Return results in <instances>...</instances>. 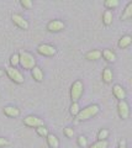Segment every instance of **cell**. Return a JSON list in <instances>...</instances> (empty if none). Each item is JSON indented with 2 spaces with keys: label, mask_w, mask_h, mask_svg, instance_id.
Instances as JSON below:
<instances>
[{
  "label": "cell",
  "mask_w": 132,
  "mask_h": 148,
  "mask_svg": "<svg viewBox=\"0 0 132 148\" xmlns=\"http://www.w3.org/2000/svg\"><path fill=\"white\" fill-rule=\"evenodd\" d=\"M99 106L96 104H93V105H89L86 106V108H84L83 110L79 111V114L77 115V120L78 121H86V120L89 119H93L94 116H96V115L99 114Z\"/></svg>",
  "instance_id": "6da1fadb"
},
{
  "label": "cell",
  "mask_w": 132,
  "mask_h": 148,
  "mask_svg": "<svg viewBox=\"0 0 132 148\" xmlns=\"http://www.w3.org/2000/svg\"><path fill=\"white\" fill-rule=\"evenodd\" d=\"M19 64L24 69H32L34 67H36V58L29 52H20Z\"/></svg>",
  "instance_id": "7a4b0ae2"
},
{
  "label": "cell",
  "mask_w": 132,
  "mask_h": 148,
  "mask_svg": "<svg viewBox=\"0 0 132 148\" xmlns=\"http://www.w3.org/2000/svg\"><path fill=\"white\" fill-rule=\"evenodd\" d=\"M83 83L80 80H75L70 86V99L72 103H78V100L80 99L81 94H83Z\"/></svg>",
  "instance_id": "3957f363"
},
{
  "label": "cell",
  "mask_w": 132,
  "mask_h": 148,
  "mask_svg": "<svg viewBox=\"0 0 132 148\" xmlns=\"http://www.w3.org/2000/svg\"><path fill=\"white\" fill-rule=\"evenodd\" d=\"M22 122H24L25 126L34 127V128H37L40 126H44V123H43L42 120H41L40 117H37V116H34V115H29V116H26Z\"/></svg>",
  "instance_id": "277c9868"
},
{
  "label": "cell",
  "mask_w": 132,
  "mask_h": 148,
  "mask_svg": "<svg viewBox=\"0 0 132 148\" xmlns=\"http://www.w3.org/2000/svg\"><path fill=\"white\" fill-rule=\"evenodd\" d=\"M6 74L14 83H16V84H22V83H24V75H22L16 68H11V67L8 68Z\"/></svg>",
  "instance_id": "5b68a950"
},
{
  "label": "cell",
  "mask_w": 132,
  "mask_h": 148,
  "mask_svg": "<svg viewBox=\"0 0 132 148\" xmlns=\"http://www.w3.org/2000/svg\"><path fill=\"white\" fill-rule=\"evenodd\" d=\"M117 112H119V116L122 120L129 119V116H130V106H129V104H127L126 100L119 101V104H117Z\"/></svg>",
  "instance_id": "8992f818"
},
{
  "label": "cell",
  "mask_w": 132,
  "mask_h": 148,
  "mask_svg": "<svg viewBox=\"0 0 132 148\" xmlns=\"http://www.w3.org/2000/svg\"><path fill=\"white\" fill-rule=\"evenodd\" d=\"M37 52L44 57H52L57 53V49L51 45H40L37 47Z\"/></svg>",
  "instance_id": "52a82bcc"
},
{
  "label": "cell",
  "mask_w": 132,
  "mask_h": 148,
  "mask_svg": "<svg viewBox=\"0 0 132 148\" xmlns=\"http://www.w3.org/2000/svg\"><path fill=\"white\" fill-rule=\"evenodd\" d=\"M64 29H66V24L61 20H53L51 22H48L47 25V30L49 32H61Z\"/></svg>",
  "instance_id": "ba28073f"
},
{
  "label": "cell",
  "mask_w": 132,
  "mask_h": 148,
  "mask_svg": "<svg viewBox=\"0 0 132 148\" xmlns=\"http://www.w3.org/2000/svg\"><path fill=\"white\" fill-rule=\"evenodd\" d=\"M11 18H12V22L17 27H20V29H22V30L29 29V22H27L24 18V16H21L20 14H14V15L11 16Z\"/></svg>",
  "instance_id": "9c48e42d"
},
{
  "label": "cell",
  "mask_w": 132,
  "mask_h": 148,
  "mask_svg": "<svg viewBox=\"0 0 132 148\" xmlns=\"http://www.w3.org/2000/svg\"><path fill=\"white\" fill-rule=\"evenodd\" d=\"M112 94L115 95L116 99H119V101L126 99V91H125L124 88H122L121 85H119V84L114 85V88H112Z\"/></svg>",
  "instance_id": "30bf717a"
},
{
  "label": "cell",
  "mask_w": 132,
  "mask_h": 148,
  "mask_svg": "<svg viewBox=\"0 0 132 148\" xmlns=\"http://www.w3.org/2000/svg\"><path fill=\"white\" fill-rule=\"evenodd\" d=\"M4 114L8 117H17L20 115V110L15 106H5L4 108Z\"/></svg>",
  "instance_id": "8fae6325"
},
{
  "label": "cell",
  "mask_w": 132,
  "mask_h": 148,
  "mask_svg": "<svg viewBox=\"0 0 132 148\" xmlns=\"http://www.w3.org/2000/svg\"><path fill=\"white\" fill-rule=\"evenodd\" d=\"M31 75H32V78L36 80V82H42L43 80V72L42 69H41L40 67H34L32 69H31Z\"/></svg>",
  "instance_id": "7c38bea8"
},
{
  "label": "cell",
  "mask_w": 132,
  "mask_h": 148,
  "mask_svg": "<svg viewBox=\"0 0 132 148\" xmlns=\"http://www.w3.org/2000/svg\"><path fill=\"white\" fill-rule=\"evenodd\" d=\"M85 58L88 61H98V59L101 58V51L99 49H93L85 54Z\"/></svg>",
  "instance_id": "4fadbf2b"
},
{
  "label": "cell",
  "mask_w": 132,
  "mask_h": 148,
  "mask_svg": "<svg viewBox=\"0 0 132 148\" xmlns=\"http://www.w3.org/2000/svg\"><path fill=\"white\" fill-rule=\"evenodd\" d=\"M47 138V145L49 146V148H58L60 147V141H58L57 136L52 135V133H48Z\"/></svg>",
  "instance_id": "5bb4252c"
},
{
  "label": "cell",
  "mask_w": 132,
  "mask_h": 148,
  "mask_svg": "<svg viewBox=\"0 0 132 148\" xmlns=\"http://www.w3.org/2000/svg\"><path fill=\"white\" fill-rule=\"evenodd\" d=\"M101 56L104 57V59H105L106 62L112 63V62L116 61V54L114 53L112 51H110V49H104L103 52H101Z\"/></svg>",
  "instance_id": "9a60e30c"
},
{
  "label": "cell",
  "mask_w": 132,
  "mask_h": 148,
  "mask_svg": "<svg viewBox=\"0 0 132 148\" xmlns=\"http://www.w3.org/2000/svg\"><path fill=\"white\" fill-rule=\"evenodd\" d=\"M131 43H132V37L129 36V35L122 36L121 38L119 40V47L120 48H127Z\"/></svg>",
  "instance_id": "2e32d148"
},
{
  "label": "cell",
  "mask_w": 132,
  "mask_h": 148,
  "mask_svg": "<svg viewBox=\"0 0 132 148\" xmlns=\"http://www.w3.org/2000/svg\"><path fill=\"white\" fill-rule=\"evenodd\" d=\"M112 71L110 68H105L103 72V82L105 83V84H110L112 82Z\"/></svg>",
  "instance_id": "e0dca14e"
},
{
  "label": "cell",
  "mask_w": 132,
  "mask_h": 148,
  "mask_svg": "<svg viewBox=\"0 0 132 148\" xmlns=\"http://www.w3.org/2000/svg\"><path fill=\"white\" fill-rule=\"evenodd\" d=\"M131 17H132V1L127 4L124 12L121 14V20H127V18H131Z\"/></svg>",
  "instance_id": "ac0fdd59"
},
{
  "label": "cell",
  "mask_w": 132,
  "mask_h": 148,
  "mask_svg": "<svg viewBox=\"0 0 132 148\" xmlns=\"http://www.w3.org/2000/svg\"><path fill=\"white\" fill-rule=\"evenodd\" d=\"M112 12L111 11H109L106 10L105 12H104V15H103V22H104V25H106V26H110L112 24Z\"/></svg>",
  "instance_id": "d6986e66"
},
{
  "label": "cell",
  "mask_w": 132,
  "mask_h": 148,
  "mask_svg": "<svg viewBox=\"0 0 132 148\" xmlns=\"http://www.w3.org/2000/svg\"><path fill=\"white\" fill-rule=\"evenodd\" d=\"M119 4H120L119 0H106L105 1V8L110 11L111 9H115V8L119 6Z\"/></svg>",
  "instance_id": "ffe728a7"
},
{
  "label": "cell",
  "mask_w": 132,
  "mask_h": 148,
  "mask_svg": "<svg viewBox=\"0 0 132 148\" xmlns=\"http://www.w3.org/2000/svg\"><path fill=\"white\" fill-rule=\"evenodd\" d=\"M107 147H109V142L106 140L105 141H98L90 146V148H107Z\"/></svg>",
  "instance_id": "44dd1931"
},
{
  "label": "cell",
  "mask_w": 132,
  "mask_h": 148,
  "mask_svg": "<svg viewBox=\"0 0 132 148\" xmlns=\"http://www.w3.org/2000/svg\"><path fill=\"white\" fill-rule=\"evenodd\" d=\"M70 115L72 116H77V115L79 114V111H80V108H79V104L78 103H72L70 105Z\"/></svg>",
  "instance_id": "7402d4cb"
},
{
  "label": "cell",
  "mask_w": 132,
  "mask_h": 148,
  "mask_svg": "<svg viewBox=\"0 0 132 148\" xmlns=\"http://www.w3.org/2000/svg\"><path fill=\"white\" fill-rule=\"evenodd\" d=\"M10 66L11 68H16L19 66V54L17 53H14L10 57Z\"/></svg>",
  "instance_id": "603a6c76"
},
{
  "label": "cell",
  "mask_w": 132,
  "mask_h": 148,
  "mask_svg": "<svg viewBox=\"0 0 132 148\" xmlns=\"http://www.w3.org/2000/svg\"><path fill=\"white\" fill-rule=\"evenodd\" d=\"M36 132H37V135L41 136V137H47L48 136V130L44 127V126H40L36 128Z\"/></svg>",
  "instance_id": "cb8c5ba5"
},
{
  "label": "cell",
  "mask_w": 132,
  "mask_h": 148,
  "mask_svg": "<svg viewBox=\"0 0 132 148\" xmlns=\"http://www.w3.org/2000/svg\"><path fill=\"white\" fill-rule=\"evenodd\" d=\"M109 136V131L106 128H103V130H100L99 133H98V138H99V141H105L106 138Z\"/></svg>",
  "instance_id": "d4e9b609"
},
{
  "label": "cell",
  "mask_w": 132,
  "mask_h": 148,
  "mask_svg": "<svg viewBox=\"0 0 132 148\" xmlns=\"http://www.w3.org/2000/svg\"><path fill=\"white\" fill-rule=\"evenodd\" d=\"M78 145L80 147H83V148H85L86 146H88V140H86L85 136H79L78 137Z\"/></svg>",
  "instance_id": "484cf974"
},
{
  "label": "cell",
  "mask_w": 132,
  "mask_h": 148,
  "mask_svg": "<svg viewBox=\"0 0 132 148\" xmlns=\"http://www.w3.org/2000/svg\"><path fill=\"white\" fill-rule=\"evenodd\" d=\"M20 4H21V6L25 8V9H31L32 8V1H31V0H21Z\"/></svg>",
  "instance_id": "4316f807"
},
{
  "label": "cell",
  "mask_w": 132,
  "mask_h": 148,
  "mask_svg": "<svg viewBox=\"0 0 132 148\" xmlns=\"http://www.w3.org/2000/svg\"><path fill=\"white\" fill-rule=\"evenodd\" d=\"M64 135L68 137V138H72L74 136V130L70 128V127H66L64 128Z\"/></svg>",
  "instance_id": "83f0119b"
},
{
  "label": "cell",
  "mask_w": 132,
  "mask_h": 148,
  "mask_svg": "<svg viewBox=\"0 0 132 148\" xmlns=\"http://www.w3.org/2000/svg\"><path fill=\"white\" fill-rule=\"evenodd\" d=\"M9 145H10V141L6 140V138H4V137H0V147H5Z\"/></svg>",
  "instance_id": "f1b7e54d"
},
{
  "label": "cell",
  "mask_w": 132,
  "mask_h": 148,
  "mask_svg": "<svg viewBox=\"0 0 132 148\" xmlns=\"http://www.w3.org/2000/svg\"><path fill=\"white\" fill-rule=\"evenodd\" d=\"M119 148H127V147H126V141H125V140H121V141H120Z\"/></svg>",
  "instance_id": "f546056e"
},
{
  "label": "cell",
  "mask_w": 132,
  "mask_h": 148,
  "mask_svg": "<svg viewBox=\"0 0 132 148\" xmlns=\"http://www.w3.org/2000/svg\"><path fill=\"white\" fill-rule=\"evenodd\" d=\"M4 75V71H3V69H0V77H3Z\"/></svg>",
  "instance_id": "4dcf8cb0"
}]
</instances>
